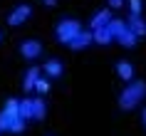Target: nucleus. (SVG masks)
<instances>
[{"mask_svg":"<svg viewBox=\"0 0 146 136\" xmlns=\"http://www.w3.org/2000/svg\"><path fill=\"white\" fill-rule=\"evenodd\" d=\"M144 97H146V82L144 79L129 82V87L121 89V94H119V109L121 111H131V109H136V104Z\"/></svg>","mask_w":146,"mask_h":136,"instance_id":"nucleus-1","label":"nucleus"},{"mask_svg":"<svg viewBox=\"0 0 146 136\" xmlns=\"http://www.w3.org/2000/svg\"><path fill=\"white\" fill-rule=\"evenodd\" d=\"M79 30H82L79 20H74V17H62L60 23H57V27H54V37H57V42H62V45H69Z\"/></svg>","mask_w":146,"mask_h":136,"instance_id":"nucleus-2","label":"nucleus"},{"mask_svg":"<svg viewBox=\"0 0 146 136\" xmlns=\"http://www.w3.org/2000/svg\"><path fill=\"white\" fill-rule=\"evenodd\" d=\"M32 17V8L27 5V3H20L17 8H13V13L8 15V25H13V27H17V25L27 23Z\"/></svg>","mask_w":146,"mask_h":136,"instance_id":"nucleus-3","label":"nucleus"},{"mask_svg":"<svg viewBox=\"0 0 146 136\" xmlns=\"http://www.w3.org/2000/svg\"><path fill=\"white\" fill-rule=\"evenodd\" d=\"M20 54H23L25 60H37L40 54H42V45H40L37 40H23L20 42Z\"/></svg>","mask_w":146,"mask_h":136,"instance_id":"nucleus-4","label":"nucleus"},{"mask_svg":"<svg viewBox=\"0 0 146 136\" xmlns=\"http://www.w3.org/2000/svg\"><path fill=\"white\" fill-rule=\"evenodd\" d=\"M92 42H94L92 32H89V30H79L77 35H74V40L69 42V47H72V50H87Z\"/></svg>","mask_w":146,"mask_h":136,"instance_id":"nucleus-5","label":"nucleus"},{"mask_svg":"<svg viewBox=\"0 0 146 136\" xmlns=\"http://www.w3.org/2000/svg\"><path fill=\"white\" fill-rule=\"evenodd\" d=\"M109 23H111V10H97L92 15V20H89V27L99 30V27H107Z\"/></svg>","mask_w":146,"mask_h":136,"instance_id":"nucleus-6","label":"nucleus"},{"mask_svg":"<svg viewBox=\"0 0 146 136\" xmlns=\"http://www.w3.org/2000/svg\"><path fill=\"white\" fill-rule=\"evenodd\" d=\"M42 72H45L50 79H57V77H62V72H64V67H62V62L57 60V57H52V60L45 62V67H42Z\"/></svg>","mask_w":146,"mask_h":136,"instance_id":"nucleus-7","label":"nucleus"},{"mask_svg":"<svg viewBox=\"0 0 146 136\" xmlns=\"http://www.w3.org/2000/svg\"><path fill=\"white\" fill-rule=\"evenodd\" d=\"M126 25H129V30L136 35V37H144L146 35V20L141 15H131L129 20H126Z\"/></svg>","mask_w":146,"mask_h":136,"instance_id":"nucleus-8","label":"nucleus"},{"mask_svg":"<svg viewBox=\"0 0 146 136\" xmlns=\"http://www.w3.org/2000/svg\"><path fill=\"white\" fill-rule=\"evenodd\" d=\"M40 72H42L40 67H30L27 72H25V77H23V89H25V92H32V89H35V82L42 77Z\"/></svg>","mask_w":146,"mask_h":136,"instance_id":"nucleus-9","label":"nucleus"},{"mask_svg":"<svg viewBox=\"0 0 146 136\" xmlns=\"http://www.w3.org/2000/svg\"><path fill=\"white\" fill-rule=\"evenodd\" d=\"M114 69H116V74L121 77V79H126V82H131V79H134V64H131L129 60H119Z\"/></svg>","mask_w":146,"mask_h":136,"instance_id":"nucleus-10","label":"nucleus"},{"mask_svg":"<svg viewBox=\"0 0 146 136\" xmlns=\"http://www.w3.org/2000/svg\"><path fill=\"white\" fill-rule=\"evenodd\" d=\"M45 116H47V104L40 97L32 99V119H35V121H42Z\"/></svg>","mask_w":146,"mask_h":136,"instance_id":"nucleus-11","label":"nucleus"},{"mask_svg":"<svg viewBox=\"0 0 146 136\" xmlns=\"http://www.w3.org/2000/svg\"><path fill=\"white\" fill-rule=\"evenodd\" d=\"M92 37L97 40V45H111V32H109V27H99V30H92Z\"/></svg>","mask_w":146,"mask_h":136,"instance_id":"nucleus-12","label":"nucleus"},{"mask_svg":"<svg viewBox=\"0 0 146 136\" xmlns=\"http://www.w3.org/2000/svg\"><path fill=\"white\" fill-rule=\"evenodd\" d=\"M116 40H119V42H121L124 47H136V42H139V37H136V35H134V32L129 30V25H126V30H124V32H121V35H119Z\"/></svg>","mask_w":146,"mask_h":136,"instance_id":"nucleus-13","label":"nucleus"},{"mask_svg":"<svg viewBox=\"0 0 146 136\" xmlns=\"http://www.w3.org/2000/svg\"><path fill=\"white\" fill-rule=\"evenodd\" d=\"M109 32H111V37H119L124 30H126V20H119V17H111V23L107 25Z\"/></svg>","mask_w":146,"mask_h":136,"instance_id":"nucleus-14","label":"nucleus"},{"mask_svg":"<svg viewBox=\"0 0 146 136\" xmlns=\"http://www.w3.org/2000/svg\"><path fill=\"white\" fill-rule=\"evenodd\" d=\"M17 114H20L25 121L32 119V99H20V111Z\"/></svg>","mask_w":146,"mask_h":136,"instance_id":"nucleus-15","label":"nucleus"},{"mask_svg":"<svg viewBox=\"0 0 146 136\" xmlns=\"http://www.w3.org/2000/svg\"><path fill=\"white\" fill-rule=\"evenodd\" d=\"M3 111H8V114H13V116H20V99H15V97H10L8 102H5V106H3Z\"/></svg>","mask_w":146,"mask_h":136,"instance_id":"nucleus-16","label":"nucleus"},{"mask_svg":"<svg viewBox=\"0 0 146 136\" xmlns=\"http://www.w3.org/2000/svg\"><path fill=\"white\" fill-rule=\"evenodd\" d=\"M13 114H8V111H0V131H10V124H13Z\"/></svg>","mask_w":146,"mask_h":136,"instance_id":"nucleus-17","label":"nucleus"},{"mask_svg":"<svg viewBox=\"0 0 146 136\" xmlns=\"http://www.w3.org/2000/svg\"><path fill=\"white\" fill-rule=\"evenodd\" d=\"M25 131V119L23 116H15L13 124H10V134H23Z\"/></svg>","mask_w":146,"mask_h":136,"instance_id":"nucleus-18","label":"nucleus"},{"mask_svg":"<svg viewBox=\"0 0 146 136\" xmlns=\"http://www.w3.org/2000/svg\"><path fill=\"white\" fill-rule=\"evenodd\" d=\"M32 92H37V94H47V92H50V82H47L45 77H40L37 82H35V89Z\"/></svg>","mask_w":146,"mask_h":136,"instance_id":"nucleus-19","label":"nucleus"},{"mask_svg":"<svg viewBox=\"0 0 146 136\" xmlns=\"http://www.w3.org/2000/svg\"><path fill=\"white\" fill-rule=\"evenodd\" d=\"M141 8H144L141 0H129V13L131 15H141Z\"/></svg>","mask_w":146,"mask_h":136,"instance_id":"nucleus-20","label":"nucleus"},{"mask_svg":"<svg viewBox=\"0 0 146 136\" xmlns=\"http://www.w3.org/2000/svg\"><path fill=\"white\" fill-rule=\"evenodd\" d=\"M109 5H111V8H116V10H119V8H121V5H124V0H109Z\"/></svg>","mask_w":146,"mask_h":136,"instance_id":"nucleus-21","label":"nucleus"},{"mask_svg":"<svg viewBox=\"0 0 146 136\" xmlns=\"http://www.w3.org/2000/svg\"><path fill=\"white\" fill-rule=\"evenodd\" d=\"M141 124H144V129H146V106L141 109Z\"/></svg>","mask_w":146,"mask_h":136,"instance_id":"nucleus-22","label":"nucleus"},{"mask_svg":"<svg viewBox=\"0 0 146 136\" xmlns=\"http://www.w3.org/2000/svg\"><path fill=\"white\" fill-rule=\"evenodd\" d=\"M42 3H45V5H50V8H54V5H57V0H42Z\"/></svg>","mask_w":146,"mask_h":136,"instance_id":"nucleus-23","label":"nucleus"},{"mask_svg":"<svg viewBox=\"0 0 146 136\" xmlns=\"http://www.w3.org/2000/svg\"><path fill=\"white\" fill-rule=\"evenodd\" d=\"M0 40H3V32H0Z\"/></svg>","mask_w":146,"mask_h":136,"instance_id":"nucleus-24","label":"nucleus"}]
</instances>
